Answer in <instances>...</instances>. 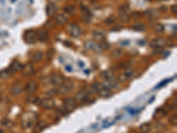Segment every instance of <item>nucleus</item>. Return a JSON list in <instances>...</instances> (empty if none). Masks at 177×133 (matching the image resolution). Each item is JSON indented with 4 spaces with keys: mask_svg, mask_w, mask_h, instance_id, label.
Here are the masks:
<instances>
[{
    "mask_svg": "<svg viewBox=\"0 0 177 133\" xmlns=\"http://www.w3.org/2000/svg\"><path fill=\"white\" fill-rule=\"evenodd\" d=\"M73 84L71 81H64L59 85V87L57 89V91H58V93L64 95V94L70 92L73 90Z\"/></svg>",
    "mask_w": 177,
    "mask_h": 133,
    "instance_id": "1",
    "label": "nucleus"
},
{
    "mask_svg": "<svg viewBox=\"0 0 177 133\" xmlns=\"http://www.w3.org/2000/svg\"><path fill=\"white\" fill-rule=\"evenodd\" d=\"M75 100L73 98H67L64 100V109L66 110L67 113L73 111L76 108V103Z\"/></svg>",
    "mask_w": 177,
    "mask_h": 133,
    "instance_id": "2",
    "label": "nucleus"
},
{
    "mask_svg": "<svg viewBox=\"0 0 177 133\" xmlns=\"http://www.w3.org/2000/svg\"><path fill=\"white\" fill-rule=\"evenodd\" d=\"M40 105L45 109H51L55 106V100L51 97L44 98V99L40 100Z\"/></svg>",
    "mask_w": 177,
    "mask_h": 133,
    "instance_id": "3",
    "label": "nucleus"
},
{
    "mask_svg": "<svg viewBox=\"0 0 177 133\" xmlns=\"http://www.w3.org/2000/svg\"><path fill=\"white\" fill-rule=\"evenodd\" d=\"M35 117L33 114H26L23 118V127L25 128H30L33 123L35 122Z\"/></svg>",
    "mask_w": 177,
    "mask_h": 133,
    "instance_id": "4",
    "label": "nucleus"
},
{
    "mask_svg": "<svg viewBox=\"0 0 177 133\" xmlns=\"http://www.w3.org/2000/svg\"><path fill=\"white\" fill-rule=\"evenodd\" d=\"M24 39L27 43H34L36 40V33L33 30H27L25 33Z\"/></svg>",
    "mask_w": 177,
    "mask_h": 133,
    "instance_id": "5",
    "label": "nucleus"
},
{
    "mask_svg": "<svg viewBox=\"0 0 177 133\" xmlns=\"http://www.w3.org/2000/svg\"><path fill=\"white\" fill-rule=\"evenodd\" d=\"M65 81V78L61 75H51L50 76V83L53 85H60Z\"/></svg>",
    "mask_w": 177,
    "mask_h": 133,
    "instance_id": "6",
    "label": "nucleus"
},
{
    "mask_svg": "<svg viewBox=\"0 0 177 133\" xmlns=\"http://www.w3.org/2000/svg\"><path fill=\"white\" fill-rule=\"evenodd\" d=\"M69 32H70L72 37H78L81 34V29H80L79 26H77L75 24H71L70 27H69Z\"/></svg>",
    "mask_w": 177,
    "mask_h": 133,
    "instance_id": "7",
    "label": "nucleus"
},
{
    "mask_svg": "<svg viewBox=\"0 0 177 133\" xmlns=\"http://www.w3.org/2000/svg\"><path fill=\"white\" fill-rule=\"evenodd\" d=\"M166 40L163 38H155L151 41L150 44L152 48H162L166 44Z\"/></svg>",
    "mask_w": 177,
    "mask_h": 133,
    "instance_id": "8",
    "label": "nucleus"
},
{
    "mask_svg": "<svg viewBox=\"0 0 177 133\" xmlns=\"http://www.w3.org/2000/svg\"><path fill=\"white\" fill-rule=\"evenodd\" d=\"M22 73L25 76H30L35 74V68L32 64H27L22 68Z\"/></svg>",
    "mask_w": 177,
    "mask_h": 133,
    "instance_id": "9",
    "label": "nucleus"
},
{
    "mask_svg": "<svg viewBox=\"0 0 177 133\" xmlns=\"http://www.w3.org/2000/svg\"><path fill=\"white\" fill-rule=\"evenodd\" d=\"M37 87H38V85H37V84L35 82V81H31L29 82V84H27L25 87V91L27 93L29 94H33L35 92V91L37 90Z\"/></svg>",
    "mask_w": 177,
    "mask_h": 133,
    "instance_id": "10",
    "label": "nucleus"
},
{
    "mask_svg": "<svg viewBox=\"0 0 177 133\" xmlns=\"http://www.w3.org/2000/svg\"><path fill=\"white\" fill-rule=\"evenodd\" d=\"M22 90H23L22 85L19 83H16L11 88V93L14 96H17V95H20L22 92Z\"/></svg>",
    "mask_w": 177,
    "mask_h": 133,
    "instance_id": "11",
    "label": "nucleus"
},
{
    "mask_svg": "<svg viewBox=\"0 0 177 133\" xmlns=\"http://www.w3.org/2000/svg\"><path fill=\"white\" fill-rule=\"evenodd\" d=\"M85 48L88 50H93L98 53L101 52V48L99 47V45H98V44H96L92 41H88L85 43Z\"/></svg>",
    "mask_w": 177,
    "mask_h": 133,
    "instance_id": "12",
    "label": "nucleus"
},
{
    "mask_svg": "<svg viewBox=\"0 0 177 133\" xmlns=\"http://www.w3.org/2000/svg\"><path fill=\"white\" fill-rule=\"evenodd\" d=\"M88 95H89V93L85 90H82V91L79 92L75 96V101H79V102L85 101L88 99Z\"/></svg>",
    "mask_w": 177,
    "mask_h": 133,
    "instance_id": "13",
    "label": "nucleus"
},
{
    "mask_svg": "<svg viewBox=\"0 0 177 133\" xmlns=\"http://www.w3.org/2000/svg\"><path fill=\"white\" fill-rule=\"evenodd\" d=\"M36 38H38L41 42H45L47 41L49 38V33L46 30H40L38 33L36 34Z\"/></svg>",
    "mask_w": 177,
    "mask_h": 133,
    "instance_id": "14",
    "label": "nucleus"
},
{
    "mask_svg": "<svg viewBox=\"0 0 177 133\" xmlns=\"http://www.w3.org/2000/svg\"><path fill=\"white\" fill-rule=\"evenodd\" d=\"M46 12H47V14L49 16H51L53 14H55L58 12V6L56 5L54 3H50L46 8Z\"/></svg>",
    "mask_w": 177,
    "mask_h": 133,
    "instance_id": "15",
    "label": "nucleus"
},
{
    "mask_svg": "<svg viewBox=\"0 0 177 133\" xmlns=\"http://www.w3.org/2000/svg\"><path fill=\"white\" fill-rule=\"evenodd\" d=\"M93 37L98 42H103L105 40L106 35L101 31H94L93 32Z\"/></svg>",
    "mask_w": 177,
    "mask_h": 133,
    "instance_id": "16",
    "label": "nucleus"
},
{
    "mask_svg": "<svg viewBox=\"0 0 177 133\" xmlns=\"http://www.w3.org/2000/svg\"><path fill=\"white\" fill-rule=\"evenodd\" d=\"M55 21L57 22L58 24H65L67 21V17L65 15V14H59L55 17Z\"/></svg>",
    "mask_w": 177,
    "mask_h": 133,
    "instance_id": "17",
    "label": "nucleus"
},
{
    "mask_svg": "<svg viewBox=\"0 0 177 133\" xmlns=\"http://www.w3.org/2000/svg\"><path fill=\"white\" fill-rule=\"evenodd\" d=\"M23 68V66L20 63V62H18V61H14L13 63L11 65L10 67V69L12 72H17V71H20Z\"/></svg>",
    "mask_w": 177,
    "mask_h": 133,
    "instance_id": "18",
    "label": "nucleus"
},
{
    "mask_svg": "<svg viewBox=\"0 0 177 133\" xmlns=\"http://www.w3.org/2000/svg\"><path fill=\"white\" fill-rule=\"evenodd\" d=\"M43 56V52H42V51H36V52L34 53L33 56H32V60H33L34 62H38V61L42 60Z\"/></svg>",
    "mask_w": 177,
    "mask_h": 133,
    "instance_id": "19",
    "label": "nucleus"
},
{
    "mask_svg": "<svg viewBox=\"0 0 177 133\" xmlns=\"http://www.w3.org/2000/svg\"><path fill=\"white\" fill-rule=\"evenodd\" d=\"M12 71L10 68L8 69H5V70H2L1 72H0V78H3V79H5V78H8L12 75Z\"/></svg>",
    "mask_w": 177,
    "mask_h": 133,
    "instance_id": "20",
    "label": "nucleus"
},
{
    "mask_svg": "<svg viewBox=\"0 0 177 133\" xmlns=\"http://www.w3.org/2000/svg\"><path fill=\"white\" fill-rule=\"evenodd\" d=\"M132 29L134 30H136V31H143V30H144L145 27H144V25L143 23L139 22V23H135L132 26Z\"/></svg>",
    "mask_w": 177,
    "mask_h": 133,
    "instance_id": "21",
    "label": "nucleus"
},
{
    "mask_svg": "<svg viewBox=\"0 0 177 133\" xmlns=\"http://www.w3.org/2000/svg\"><path fill=\"white\" fill-rule=\"evenodd\" d=\"M140 130L141 133H148L151 130V125L149 123H143L140 126Z\"/></svg>",
    "mask_w": 177,
    "mask_h": 133,
    "instance_id": "22",
    "label": "nucleus"
},
{
    "mask_svg": "<svg viewBox=\"0 0 177 133\" xmlns=\"http://www.w3.org/2000/svg\"><path fill=\"white\" fill-rule=\"evenodd\" d=\"M119 18L122 22H128L130 20V17L127 13H120Z\"/></svg>",
    "mask_w": 177,
    "mask_h": 133,
    "instance_id": "23",
    "label": "nucleus"
},
{
    "mask_svg": "<svg viewBox=\"0 0 177 133\" xmlns=\"http://www.w3.org/2000/svg\"><path fill=\"white\" fill-rule=\"evenodd\" d=\"M101 76L103 77L105 80H109V79H111V78L114 77V74H113V72H112V71H105V72L102 73Z\"/></svg>",
    "mask_w": 177,
    "mask_h": 133,
    "instance_id": "24",
    "label": "nucleus"
},
{
    "mask_svg": "<svg viewBox=\"0 0 177 133\" xmlns=\"http://www.w3.org/2000/svg\"><path fill=\"white\" fill-rule=\"evenodd\" d=\"M164 29H165V27H164V25L161 24V23H158V24H156L155 27H154V30H155L157 33H162V32L164 31Z\"/></svg>",
    "mask_w": 177,
    "mask_h": 133,
    "instance_id": "25",
    "label": "nucleus"
},
{
    "mask_svg": "<svg viewBox=\"0 0 177 133\" xmlns=\"http://www.w3.org/2000/svg\"><path fill=\"white\" fill-rule=\"evenodd\" d=\"M75 10H76V8L73 5H67L64 8L65 13H73L74 12H75Z\"/></svg>",
    "mask_w": 177,
    "mask_h": 133,
    "instance_id": "26",
    "label": "nucleus"
},
{
    "mask_svg": "<svg viewBox=\"0 0 177 133\" xmlns=\"http://www.w3.org/2000/svg\"><path fill=\"white\" fill-rule=\"evenodd\" d=\"M129 10V5L128 4L122 5L119 7V13H127Z\"/></svg>",
    "mask_w": 177,
    "mask_h": 133,
    "instance_id": "27",
    "label": "nucleus"
},
{
    "mask_svg": "<svg viewBox=\"0 0 177 133\" xmlns=\"http://www.w3.org/2000/svg\"><path fill=\"white\" fill-rule=\"evenodd\" d=\"M81 13H83V15H84V16H91L90 11L89 10V9H88L86 6L81 5Z\"/></svg>",
    "mask_w": 177,
    "mask_h": 133,
    "instance_id": "28",
    "label": "nucleus"
},
{
    "mask_svg": "<svg viewBox=\"0 0 177 133\" xmlns=\"http://www.w3.org/2000/svg\"><path fill=\"white\" fill-rule=\"evenodd\" d=\"M99 47L101 48V50H102V49H103V50H107V49L110 48V44H109L107 42L103 41V42L101 43V45H100Z\"/></svg>",
    "mask_w": 177,
    "mask_h": 133,
    "instance_id": "29",
    "label": "nucleus"
},
{
    "mask_svg": "<svg viewBox=\"0 0 177 133\" xmlns=\"http://www.w3.org/2000/svg\"><path fill=\"white\" fill-rule=\"evenodd\" d=\"M114 22V18H113V17H109V18H107V19L105 21V23H106V25L113 24Z\"/></svg>",
    "mask_w": 177,
    "mask_h": 133,
    "instance_id": "30",
    "label": "nucleus"
},
{
    "mask_svg": "<svg viewBox=\"0 0 177 133\" xmlns=\"http://www.w3.org/2000/svg\"><path fill=\"white\" fill-rule=\"evenodd\" d=\"M141 13H138V12H134L132 13V14L130 15V16H133L134 18H140L141 17Z\"/></svg>",
    "mask_w": 177,
    "mask_h": 133,
    "instance_id": "31",
    "label": "nucleus"
},
{
    "mask_svg": "<svg viewBox=\"0 0 177 133\" xmlns=\"http://www.w3.org/2000/svg\"><path fill=\"white\" fill-rule=\"evenodd\" d=\"M114 55L115 57H120V55H122V51H120V50H116V51H114Z\"/></svg>",
    "mask_w": 177,
    "mask_h": 133,
    "instance_id": "32",
    "label": "nucleus"
},
{
    "mask_svg": "<svg viewBox=\"0 0 177 133\" xmlns=\"http://www.w3.org/2000/svg\"><path fill=\"white\" fill-rule=\"evenodd\" d=\"M171 9H172V12H173L174 14H176V13H177V5H173V6L171 7Z\"/></svg>",
    "mask_w": 177,
    "mask_h": 133,
    "instance_id": "33",
    "label": "nucleus"
},
{
    "mask_svg": "<svg viewBox=\"0 0 177 133\" xmlns=\"http://www.w3.org/2000/svg\"><path fill=\"white\" fill-rule=\"evenodd\" d=\"M161 51H162V48H154L155 54H158V53H161Z\"/></svg>",
    "mask_w": 177,
    "mask_h": 133,
    "instance_id": "34",
    "label": "nucleus"
},
{
    "mask_svg": "<svg viewBox=\"0 0 177 133\" xmlns=\"http://www.w3.org/2000/svg\"><path fill=\"white\" fill-rule=\"evenodd\" d=\"M167 82H168V80H164V82H162V83H161L160 84H159V85H158V86H157L156 88L158 89V88H159V87H161L162 85H165V84H166Z\"/></svg>",
    "mask_w": 177,
    "mask_h": 133,
    "instance_id": "35",
    "label": "nucleus"
},
{
    "mask_svg": "<svg viewBox=\"0 0 177 133\" xmlns=\"http://www.w3.org/2000/svg\"><path fill=\"white\" fill-rule=\"evenodd\" d=\"M54 54V51L51 49V50H50L49 51H48V55H49V59H51V55H53Z\"/></svg>",
    "mask_w": 177,
    "mask_h": 133,
    "instance_id": "36",
    "label": "nucleus"
},
{
    "mask_svg": "<svg viewBox=\"0 0 177 133\" xmlns=\"http://www.w3.org/2000/svg\"><path fill=\"white\" fill-rule=\"evenodd\" d=\"M120 29H122V27H120V26H116L115 27V28H114L113 29H112V30H113V31H119V30H120Z\"/></svg>",
    "mask_w": 177,
    "mask_h": 133,
    "instance_id": "37",
    "label": "nucleus"
},
{
    "mask_svg": "<svg viewBox=\"0 0 177 133\" xmlns=\"http://www.w3.org/2000/svg\"><path fill=\"white\" fill-rule=\"evenodd\" d=\"M128 43H129L128 41H123V42H122V46H127V45H128Z\"/></svg>",
    "mask_w": 177,
    "mask_h": 133,
    "instance_id": "38",
    "label": "nucleus"
},
{
    "mask_svg": "<svg viewBox=\"0 0 177 133\" xmlns=\"http://www.w3.org/2000/svg\"><path fill=\"white\" fill-rule=\"evenodd\" d=\"M66 70H67V71H69V72H70V71H72V68H71V66H69V65L67 66V67H66Z\"/></svg>",
    "mask_w": 177,
    "mask_h": 133,
    "instance_id": "39",
    "label": "nucleus"
},
{
    "mask_svg": "<svg viewBox=\"0 0 177 133\" xmlns=\"http://www.w3.org/2000/svg\"><path fill=\"white\" fill-rule=\"evenodd\" d=\"M79 64H80L81 68H83V67H84V63H83V62H81V61H79Z\"/></svg>",
    "mask_w": 177,
    "mask_h": 133,
    "instance_id": "40",
    "label": "nucleus"
},
{
    "mask_svg": "<svg viewBox=\"0 0 177 133\" xmlns=\"http://www.w3.org/2000/svg\"><path fill=\"white\" fill-rule=\"evenodd\" d=\"M1 100H2V94L0 92V102H1Z\"/></svg>",
    "mask_w": 177,
    "mask_h": 133,
    "instance_id": "41",
    "label": "nucleus"
},
{
    "mask_svg": "<svg viewBox=\"0 0 177 133\" xmlns=\"http://www.w3.org/2000/svg\"><path fill=\"white\" fill-rule=\"evenodd\" d=\"M159 1H166V0H159Z\"/></svg>",
    "mask_w": 177,
    "mask_h": 133,
    "instance_id": "42",
    "label": "nucleus"
},
{
    "mask_svg": "<svg viewBox=\"0 0 177 133\" xmlns=\"http://www.w3.org/2000/svg\"><path fill=\"white\" fill-rule=\"evenodd\" d=\"M15 1V0H12V2H14Z\"/></svg>",
    "mask_w": 177,
    "mask_h": 133,
    "instance_id": "43",
    "label": "nucleus"
},
{
    "mask_svg": "<svg viewBox=\"0 0 177 133\" xmlns=\"http://www.w3.org/2000/svg\"><path fill=\"white\" fill-rule=\"evenodd\" d=\"M155 133H160V132H155Z\"/></svg>",
    "mask_w": 177,
    "mask_h": 133,
    "instance_id": "44",
    "label": "nucleus"
},
{
    "mask_svg": "<svg viewBox=\"0 0 177 133\" xmlns=\"http://www.w3.org/2000/svg\"><path fill=\"white\" fill-rule=\"evenodd\" d=\"M150 1H152V0H150Z\"/></svg>",
    "mask_w": 177,
    "mask_h": 133,
    "instance_id": "45",
    "label": "nucleus"
}]
</instances>
